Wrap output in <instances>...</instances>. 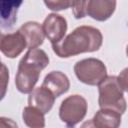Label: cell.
Instances as JSON below:
<instances>
[{"instance_id":"1","label":"cell","mask_w":128,"mask_h":128,"mask_svg":"<svg viewBox=\"0 0 128 128\" xmlns=\"http://www.w3.org/2000/svg\"><path fill=\"white\" fill-rule=\"evenodd\" d=\"M103 37L99 29L92 26H80L60 42L52 44L54 53L61 58H68L85 52L97 51L102 45Z\"/></svg>"},{"instance_id":"2","label":"cell","mask_w":128,"mask_h":128,"mask_svg":"<svg viewBox=\"0 0 128 128\" xmlns=\"http://www.w3.org/2000/svg\"><path fill=\"white\" fill-rule=\"evenodd\" d=\"M49 64V58L41 49H30L18 65L15 84L17 89L24 94L31 93L39 80L40 72Z\"/></svg>"},{"instance_id":"3","label":"cell","mask_w":128,"mask_h":128,"mask_svg":"<svg viewBox=\"0 0 128 128\" xmlns=\"http://www.w3.org/2000/svg\"><path fill=\"white\" fill-rule=\"evenodd\" d=\"M124 90L116 76H107L99 84V106L123 114L126 110V101L123 97Z\"/></svg>"},{"instance_id":"4","label":"cell","mask_w":128,"mask_h":128,"mask_svg":"<svg viewBox=\"0 0 128 128\" xmlns=\"http://www.w3.org/2000/svg\"><path fill=\"white\" fill-rule=\"evenodd\" d=\"M77 78L87 85H99L106 77L107 70L104 63L95 58H87L78 61L74 66Z\"/></svg>"},{"instance_id":"5","label":"cell","mask_w":128,"mask_h":128,"mask_svg":"<svg viewBox=\"0 0 128 128\" xmlns=\"http://www.w3.org/2000/svg\"><path fill=\"white\" fill-rule=\"evenodd\" d=\"M87 112V101L80 95H71L65 98L59 109L60 119L68 128H73L85 117Z\"/></svg>"},{"instance_id":"6","label":"cell","mask_w":128,"mask_h":128,"mask_svg":"<svg viewBox=\"0 0 128 128\" xmlns=\"http://www.w3.org/2000/svg\"><path fill=\"white\" fill-rule=\"evenodd\" d=\"M26 47V41L23 35L18 31L13 33H4L0 29V51L9 58L19 56Z\"/></svg>"},{"instance_id":"7","label":"cell","mask_w":128,"mask_h":128,"mask_svg":"<svg viewBox=\"0 0 128 128\" xmlns=\"http://www.w3.org/2000/svg\"><path fill=\"white\" fill-rule=\"evenodd\" d=\"M42 28L44 35L52 44H55L64 38L67 30V22L66 19L61 15L52 13L45 18Z\"/></svg>"},{"instance_id":"8","label":"cell","mask_w":128,"mask_h":128,"mask_svg":"<svg viewBox=\"0 0 128 128\" xmlns=\"http://www.w3.org/2000/svg\"><path fill=\"white\" fill-rule=\"evenodd\" d=\"M115 7L116 1L89 0L86 1V15L98 21H105L113 14Z\"/></svg>"},{"instance_id":"9","label":"cell","mask_w":128,"mask_h":128,"mask_svg":"<svg viewBox=\"0 0 128 128\" xmlns=\"http://www.w3.org/2000/svg\"><path fill=\"white\" fill-rule=\"evenodd\" d=\"M55 101V96L43 86L34 88L30 93L28 102L29 106H32L40 110L43 114L48 113L53 107Z\"/></svg>"},{"instance_id":"10","label":"cell","mask_w":128,"mask_h":128,"mask_svg":"<svg viewBox=\"0 0 128 128\" xmlns=\"http://www.w3.org/2000/svg\"><path fill=\"white\" fill-rule=\"evenodd\" d=\"M42 86L49 90L56 98L68 91L70 82L64 73L60 71H52L45 76Z\"/></svg>"},{"instance_id":"11","label":"cell","mask_w":128,"mask_h":128,"mask_svg":"<svg viewBox=\"0 0 128 128\" xmlns=\"http://www.w3.org/2000/svg\"><path fill=\"white\" fill-rule=\"evenodd\" d=\"M19 32L23 35L25 41H26V47L30 49H36L39 47L43 41H44V32L42 25H40L37 22H27L23 24Z\"/></svg>"},{"instance_id":"12","label":"cell","mask_w":128,"mask_h":128,"mask_svg":"<svg viewBox=\"0 0 128 128\" xmlns=\"http://www.w3.org/2000/svg\"><path fill=\"white\" fill-rule=\"evenodd\" d=\"M22 1H0V27L10 29L17 21V12Z\"/></svg>"},{"instance_id":"13","label":"cell","mask_w":128,"mask_h":128,"mask_svg":"<svg viewBox=\"0 0 128 128\" xmlns=\"http://www.w3.org/2000/svg\"><path fill=\"white\" fill-rule=\"evenodd\" d=\"M97 128H118L121 123V114L109 109H100L92 119Z\"/></svg>"},{"instance_id":"14","label":"cell","mask_w":128,"mask_h":128,"mask_svg":"<svg viewBox=\"0 0 128 128\" xmlns=\"http://www.w3.org/2000/svg\"><path fill=\"white\" fill-rule=\"evenodd\" d=\"M22 118H23L24 123L29 128H44L45 127L44 114L40 110L32 106H27L24 108L23 113H22Z\"/></svg>"},{"instance_id":"15","label":"cell","mask_w":128,"mask_h":128,"mask_svg":"<svg viewBox=\"0 0 128 128\" xmlns=\"http://www.w3.org/2000/svg\"><path fill=\"white\" fill-rule=\"evenodd\" d=\"M9 82V70L1 62L0 63V100H2L7 92V86Z\"/></svg>"},{"instance_id":"16","label":"cell","mask_w":128,"mask_h":128,"mask_svg":"<svg viewBox=\"0 0 128 128\" xmlns=\"http://www.w3.org/2000/svg\"><path fill=\"white\" fill-rule=\"evenodd\" d=\"M71 7L75 18H83L86 15V1H72Z\"/></svg>"},{"instance_id":"17","label":"cell","mask_w":128,"mask_h":128,"mask_svg":"<svg viewBox=\"0 0 128 128\" xmlns=\"http://www.w3.org/2000/svg\"><path fill=\"white\" fill-rule=\"evenodd\" d=\"M44 3L49 9L53 11H60L63 9H67L72 5V1H44Z\"/></svg>"},{"instance_id":"18","label":"cell","mask_w":128,"mask_h":128,"mask_svg":"<svg viewBox=\"0 0 128 128\" xmlns=\"http://www.w3.org/2000/svg\"><path fill=\"white\" fill-rule=\"evenodd\" d=\"M0 128H18V126L12 119L0 117Z\"/></svg>"},{"instance_id":"19","label":"cell","mask_w":128,"mask_h":128,"mask_svg":"<svg viewBox=\"0 0 128 128\" xmlns=\"http://www.w3.org/2000/svg\"><path fill=\"white\" fill-rule=\"evenodd\" d=\"M118 82L120 84V86L122 87V89L124 91L127 90V69L123 70V72L119 75V77H117Z\"/></svg>"},{"instance_id":"20","label":"cell","mask_w":128,"mask_h":128,"mask_svg":"<svg viewBox=\"0 0 128 128\" xmlns=\"http://www.w3.org/2000/svg\"><path fill=\"white\" fill-rule=\"evenodd\" d=\"M80 128H97V127H96V126L93 124L92 120H88V121L84 122Z\"/></svg>"},{"instance_id":"21","label":"cell","mask_w":128,"mask_h":128,"mask_svg":"<svg viewBox=\"0 0 128 128\" xmlns=\"http://www.w3.org/2000/svg\"><path fill=\"white\" fill-rule=\"evenodd\" d=\"M0 63H1V61H0Z\"/></svg>"}]
</instances>
